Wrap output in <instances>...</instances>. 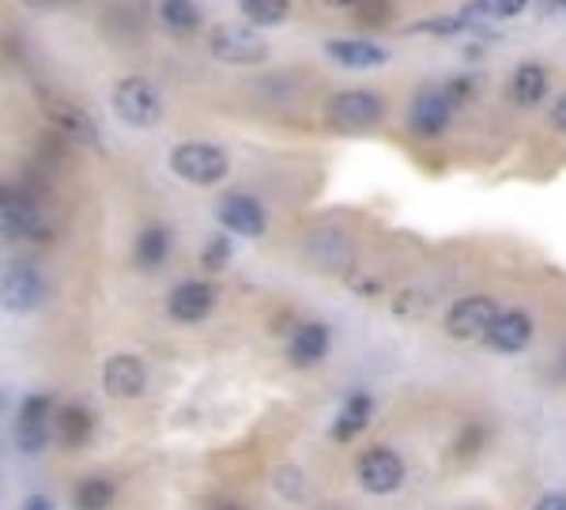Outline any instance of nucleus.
Here are the masks:
<instances>
[{"instance_id": "9b49d317", "label": "nucleus", "mask_w": 566, "mask_h": 510, "mask_svg": "<svg viewBox=\"0 0 566 510\" xmlns=\"http://www.w3.org/2000/svg\"><path fill=\"white\" fill-rule=\"evenodd\" d=\"M42 106H46L49 122H54L72 144H83V148H94V144H99V129H94V122L83 114L80 106H76V102L49 95V99H42Z\"/></svg>"}, {"instance_id": "cd10ccee", "label": "nucleus", "mask_w": 566, "mask_h": 510, "mask_svg": "<svg viewBox=\"0 0 566 510\" xmlns=\"http://www.w3.org/2000/svg\"><path fill=\"white\" fill-rule=\"evenodd\" d=\"M552 122H555V129H563L566 133V95L555 102V110H552Z\"/></svg>"}, {"instance_id": "c85d7f7f", "label": "nucleus", "mask_w": 566, "mask_h": 510, "mask_svg": "<svg viewBox=\"0 0 566 510\" xmlns=\"http://www.w3.org/2000/svg\"><path fill=\"white\" fill-rule=\"evenodd\" d=\"M536 510H566V496H544Z\"/></svg>"}, {"instance_id": "f3484780", "label": "nucleus", "mask_w": 566, "mask_h": 510, "mask_svg": "<svg viewBox=\"0 0 566 510\" xmlns=\"http://www.w3.org/2000/svg\"><path fill=\"white\" fill-rule=\"evenodd\" d=\"M371 412H374V401L366 394H351L344 405H340V416L332 420V439L348 442L355 439L359 431H366V423H371Z\"/></svg>"}, {"instance_id": "6ab92c4d", "label": "nucleus", "mask_w": 566, "mask_h": 510, "mask_svg": "<svg viewBox=\"0 0 566 510\" xmlns=\"http://www.w3.org/2000/svg\"><path fill=\"white\" fill-rule=\"evenodd\" d=\"M544 91H547V72L536 61L521 65L518 72H513V83H510L513 102H521V106H536V102L544 99Z\"/></svg>"}, {"instance_id": "4468645a", "label": "nucleus", "mask_w": 566, "mask_h": 510, "mask_svg": "<svg viewBox=\"0 0 566 510\" xmlns=\"http://www.w3.org/2000/svg\"><path fill=\"white\" fill-rule=\"evenodd\" d=\"M453 114V95L450 91H423L416 102H411V129L419 136H439L445 129Z\"/></svg>"}, {"instance_id": "bb28decb", "label": "nucleus", "mask_w": 566, "mask_h": 510, "mask_svg": "<svg viewBox=\"0 0 566 510\" xmlns=\"http://www.w3.org/2000/svg\"><path fill=\"white\" fill-rule=\"evenodd\" d=\"M465 15H457V20H427V23H416L411 31H427V34H457L465 27Z\"/></svg>"}, {"instance_id": "2eb2a0df", "label": "nucleus", "mask_w": 566, "mask_h": 510, "mask_svg": "<svg viewBox=\"0 0 566 510\" xmlns=\"http://www.w3.org/2000/svg\"><path fill=\"white\" fill-rule=\"evenodd\" d=\"M325 352H329V329L321 321H306L287 340V360L295 367H310V363L325 360Z\"/></svg>"}, {"instance_id": "20e7f679", "label": "nucleus", "mask_w": 566, "mask_h": 510, "mask_svg": "<svg viewBox=\"0 0 566 510\" xmlns=\"http://www.w3.org/2000/svg\"><path fill=\"white\" fill-rule=\"evenodd\" d=\"M499 314L502 310L487 299V295H468V299L450 306V314H445V333H450L453 340H479V337L487 340Z\"/></svg>"}, {"instance_id": "7ed1b4c3", "label": "nucleus", "mask_w": 566, "mask_h": 510, "mask_svg": "<svg viewBox=\"0 0 566 510\" xmlns=\"http://www.w3.org/2000/svg\"><path fill=\"white\" fill-rule=\"evenodd\" d=\"M208 49L227 65H261L269 57V42L246 23H219L208 38Z\"/></svg>"}, {"instance_id": "dca6fc26", "label": "nucleus", "mask_w": 566, "mask_h": 510, "mask_svg": "<svg viewBox=\"0 0 566 510\" xmlns=\"http://www.w3.org/2000/svg\"><path fill=\"white\" fill-rule=\"evenodd\" d=\"M329 57H337L344 68H377L385 65V49L377 42H366V38H344V42H329Z\"/></svg>"}, {"instance_id": "423d86ee", "label": "nucleus", "mask_w": 566, "mask_h": 510, "mask_svg": "<svg viewBox=\"0 0 566 510\" xmlns=\"http://www.w3.org/2000/svg\"><path fill=\"white\" fill-rule=\"evenodd\" d=\"M400 480H405V462L389 446H374L359 457V484L371 496H389V491L400 488Z\"/></svg>"}, {"instance_id": "412c9836", "label": "nucleus", "mask_w": 566, "mask_h": 510, "mask_svg": "<svg viewBox=\"0 0 566 510\" xmlns=\"http://www.w3.org/2000/svg\"><path fill=\"white\" fill-rule=\"evenodd\" d=\"M110 499H114V484L102 480V476H88V480H80L72 491L76 510H106Z\"/></svg>"}, {"instance_id": "6e6552de", "label": "nucleus", "mask_w": 566, "mask_h": 510, "mask_svg": "<svg viewBox=\"0 0 566 510\" xmlns=\"http://www.w3.org/2000/svg\"><path fill=\"white\" fill-rule=\"evenodd\" d=\"M42 295H46V284H42V276L31 265L15 261V265L4 269V306L12 314L34 310L42 303Z\"/></svg>"}, {"instance_id": "a211bd4d", "label": "nucleus", "mask_w": 566, "mask_h": 510, "mask_svg": "<svg viewBox=\"0 0 566 510\" xmlns=\"http://www.w3.org/2000/svg\"><path fill=\"white\" fill-rule=\"evenodd\" d=\"M167 253H170V231H167V227H159V224L144 227L140 238H136V250H133L136 265H140V269H156V265L167 261Z\"/></svg>"}, {"instance_id": "c756f323", "label": "nucleus", "mask_w": 566, "mask_h": 510, "mask_svg": "<svg viewBox=\"0 0 566 510\" xmlns=\"http://www.w3.org/2000/svg\"><path fill=\"white\" fill-rule=\"evenodd\" d=\"M23 510H54V503H49L46 496H34V499H27V507Z\"/></svg>"}, {"instance_id": "0eeeda50", "label": "nucleus", "mask_w": 566, "mask_h": 510, "mask_svg": "<svg viewBox=\"0 0 566 510\" xmlns=\"http://www.w3.org/2000/svg\"><path fill=\"white\" fill-rule=\"evenodd\" d=\"M216 216H219V224L227 227V231L246 235V238L264 235V227H269L264 208L250 197V193H227V197H219Z\"/></svg>"}, {"instance_id": "a878e982", "label": "nucleus", "mask_w": 566, "mask_h": 510, "mask_svg": "<svg viewBox=\"0 0 566 510\" xmlns=\"http://www.w3.org/2000/svg\"><path fill=\"white\" fill-rule=\"evenodd\" d=\"M230 261V238H212L208 250H204V269L216 272Z\"/></svg>"}, {"instance_id": "5701e85b", "label": "nucleus", "mask_w": 566, "mask_h": 510, "mask_svg": "<svg viewBox=\"0 0 566 510\" xmlns=\"http://www.w3.org/2000/svg\"><path fill=\"white\" fill-rule=\"evenodd\" d=\"M242 15L250 23H261V27H272L287 15V0H242Z\"/></svg>"}, {"instance_id": "f8f14e48", "label": "nucleus", "mask_w": 566, "mask_h": 510, "mask_svg": "<svg viewBox=\"0 0 566 510\" xmlns=\"http://www.w3.org/2000/svg\"><path fill=\"white\" fill-rule=\"evenodd\" d=\"M49 412H54V405H49V397H27L20 408V420H15V442H20V450H34L46 446L49 439Z\"/></svg>"}, {"instance_id": "39448f33", "label": "nucleus", "mask_w": 566, "mask_h": 510, "mask_svg": "<svg viewBox=\"0 0 566 510\" xmlns=\"http://www.w3.org/2000/svg\"><path fill=\"white\" fill-rule=\"evenodd\" d=\"M385 106L374 91H340L329 102V122L337 129H371L382 122Z\"/></svg>"}, {"instance_id": "aec40b11", "label": "nucleus", "mask_w": 566, "mask_h": 510, "mask_svg": "<svg viewBox=\"0 0 566 510\" xmlns=\"http://www.w3.org/2000/svg\"><path fill=\"white\" fill-rule=\"evenodd\" d=\"M4 235L8 238L38 235V212L20 193H4Z\"/></svg>"}, {"instance_id": "b1692460", "label": "nucleus", "mask_w": 566, "mask_h": 510, "mask_svg": "<svg viewBox=\"0 0 566 510\" xmlns=\"http://www.w3.org/2000/svg\"><path fill=\"white\" fill-rule=\"evenodd\" d=\"M159 15H162V23L174 31H193L196 23H201L196 4H185V0H167V4H159Z\"/></svg>"}, {"instance_id": "f03ea898", "label": "nucleus", "mask_w": 566, "mask_h": 510, "mask_svg": "<svg viewBox=\"0 0 566 510\" xmlns=\"http://www.w3.org/2000/svg\"><path fill=\"white\" fill-rule=\"evenodd\" d=\"M114 114L122 117L125 125L148 129V125H156L162 117V99L144 76H125L114 88Z\"/></svg>"}, {"instance_id": "9d476101", "label": "nucleus", "mask_w": 566, "mask_h": 510, "mask_svg": "<svg viewBox=\"0 0 566 510\" xmlns=\"http://www.w3.org/2000/svg\"><path fill=\"white\" fill-rule=\"evenodd\" d=\"M144 382H148V371H144V363L136 360V355H110L106 367H102V386H106L110 397H140L144 394Z\"/></svg>"}, {"instance_id": "4be33fe9", "label": "nucleus", "mask_w": 566, "mask_h": 510, "mask_svg": "<svg viewBox=\"0 0 566 510\" xmlns=\"http://www.w3.org/2000/svg\"><path fill=\"white\" fill-rule=\"evenodd\" d=\"M91 431H94V420H91L88 408L68 405L61 412V435H65L68 446H83V442L91 439Z\"/></svg>"}, {"instance_id": "7c9ffc66", "label": "nucleus", "mask_w": 566, "mask_h": 510, "mask_svg": "<svg viewBox=\"0 0 566 510\" xmlns=\"http://www.w3.org/2000/svg\"><path fill=\"white\" fill-rule=\"evenodd\" d=\"M219 510H238V507H219Z\"/></svg>"}, {"instance_id": "1a4fd4ad", "label": "nucleus", "mask_w": 566, "mask_h": 510, "mask_svg": "<svg viewBox=\"0 0 566 510\" xmlns=\"http://www.w3.org/2000/svg\"><path fill=\"white\" fill-rule=\"evenodd\" d=\"M212 306H216V287L201 280H185L167 295V314L174 321H201L212 314Z\"/></svg>"}, {"instance_id": "ddd939ff", "label": "nucleus", "mask_w": 566, "mask_h": 510, "mask_svg": "<svg viewBox=\"0 0 566 510\" xmlns=\"http://www.w3.org/2000/svg\"><path fill=\"white\" fill-rule=\"evenodd\" d=\"M529 340H533V318H529L525 310H502L499 318H495L491 333H487V344L506 355L525 352Z\"/></svg>"}, {"instance_id": "f257e3e1", "label": "nucleus", "mask_w": 566, "mask_h": 510, "mask_svg": "<svg viewBox=\"0 0 566 510\" xmlns=\"http://www.w3.org/2000/svg\"><path fill=\"white\" fill-rule=\"evenodd\" d=\"M227 151L216 148V144L204 140H185L170 151V170H174L182 182L193 185H216L227 178Z\"/></svg>"}, {"instance_id": "393cba45", "label": "nucleus", "mask_w": 566, "mask_h": 510, "mask_svg": "<svg viewBox=\"0 0 566 510\" xmlns=\"http://www.w3.org/2000/svg\"><path fill=\"white\" fill-rule=\"evenodd\" d=\"M521 0H479V4H468L465 20H502V15H518Z\"/></svg>"}]
</instances>
